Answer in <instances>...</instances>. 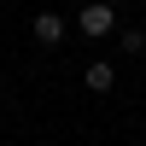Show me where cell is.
I'll list each match as a JSON object with an SVG mask.
<instances>
[{
	"label": "cell",
	"mask_w": 146,
	"mask_h": 146,
	"mask_svg": "<svg viewBox=\"0 0 146 146\" xmlns=\"http://www.w3.org/2000/svg\"><path fill=\"white\" fill-rule=\"evenodd\" d=\"M76 29L88 35V41H105V35L117 29V12L105 6V0H88V6H82V18H76Z\"/></svg>",
	"instance_id": "6da1fadb"
},
{
	"label": "cell",
	"mask_w": 146,
	"mask_h": 146,
	"mask_svg": "<svg viewBox=\"0 0 146 146\" xmlns=\"http://www.w3.org/2000/svg\"><path fill=\"white\" fill-rule=\"evenodd\" d=\"M29 35H35V41H41V47H58V41H64V35H70V23L58 18V12H41V18L29 23Z\"/></svg>",
	"instance_id": "7a4b0ae2"
},
{
	"label": "cell",
	"mask_w": 146,
	"mask_h": 146,
	"mask_svg": "<svg viewBox=\"0 0 146 146\" xmlns=\"http://www.w3.org/2000/svg\"><path fill=\"white\" fill-rule=\"evenodd\" d=\"M82 82H88V94H111V82H117V70H111V64L100 58V64H88V70H82Z\"/></svg>",
	"instance_id": "3957f363"
},
{
	"label": "cell",
	"mask_w": 146,
	"mask_h": 146,
	"mask_svg": "<svg viewBox=\"0 0 146 146\" xmlns=\"http://www.w3.org/2000/svg\"><path fill=\"white\" fill-rule=\"evenodd\" d=\"M117 41H123V53H129V58H140V53H146V29H123Z\"/></svg>",
	"instance_id": "277c9868"
}]
</instances>
